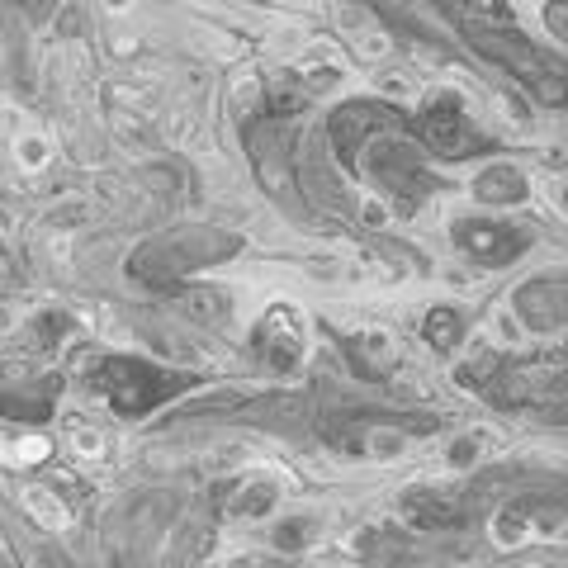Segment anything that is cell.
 <instances>
[{
    "label": "cell",
    "mask_w": 568,
    "mask_h": 568,
    "mask_svg": "<svg viewBox=\"0 0 568 568\" xmlns=\"http://www.w3.org/2000/svg\"><path fill=\"white\" fill-rule=\"evenodd\" d=\"M43 161H48V142L43 138H19V166H24V171H38Z\"/></svg>",
    "instance_id": "obj_3"
},
{
    "label": "cell",
    "mask_w": 568,
    "mask_h": 568,
    "mask_svg": "<svg viewBox=\"0 0 568 568\" xmlns=\"http://www.w3.org/2000/svg\"><path fill=\"white\" fill-rule=\"evenodd\" d=\"M15 464H38V460H48V441L43 436H24V441L15 445V455H10Z\"/></svg>",
    "instance_id": "obj_4"
},
{
    "label": "cell",
    "mask_w": 568,
    "mask_h": 568,
    "mask_svg": "<svg viewBox=\"0 0 568 568\" xmlns=\"http://www.w3.org/2000/svg\"><path fill=\"white\" fill-rule=\"evenodd\" d=\"M19 502H24V512L34 516L38 526H48V531H67V507H62V502H57L53 493H48V488H24V493H19Z\"/></svg>",
    "instance_id": "obj_1"
},
{
    "label": "cell",
    "mask_w": 568,
    "mask_h": 568,
    "mask_svg": "<svg viewBox=\"0 0 568 568\" xmlns=\"http://www.w3.org/2000/svg\"><path fill=\"white\" fill-rule=\"evenodd\" d=\"M550 29L554 34H564V0H554L550 5Z\"/></svg>",
    "instance_id": "obj_5"
},
{
    "label": "cell",
    "mask_w": 568,
    "mask_h": 568,
    "mask_svg": "<svg viewBox=\"0 0 568 568\" xmlns=\"http://www.w3.org/2000/svg\"><path fill=\"white\" fill-rule=\"evenodd\" d=\"M105 5H109V10H119V15H124L128 5H133V0H105Z\"/></svg>",
    "instance_id": "obj_6"
},
{
    "label": "cell",
    "mask_w": 568,
    "mask_h": 568,
    "mask_svg": "<svg viewBox=\"0 0 568 568\" xmlns=\"http://www.w3.org/2000/svg\"><path fill=\"white\" fill-rule=\"evenodd\" d=\"M71 450H81L86 460H105V436L81 426V431H71Z\"/></svg>",
    "instance_id": "obj_2"
}]
</instances>
